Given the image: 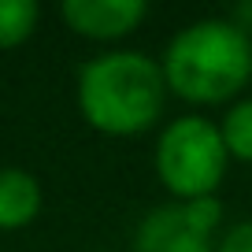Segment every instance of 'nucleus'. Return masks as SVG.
Masks as SVG:
<instances>
[{"mask_svg":"<svg viewBox=\"0 0 252 252\" xmlns=\"http://www.w3.org/2000/svg\"><path fill=\"white\" fill-rule=\"evenodd\" d=\"M167 96L163 67L141 48H108L82 63L74 78L78 115L104 137H137L156 130Z\"/></svg>","mask_w":252,"mask_h":252,"instance_id":"obj_1","label":"nucleus"},{"mask_svg":"<svg viewBox=\"0 0 252 252\" xmlns=\"http://www.w3.org/2000/svg\"><path fill=\"white\" fill-rule=\"evenodd\" d=\"M159 67L167 93L193 108L234 104L252 86V37L226 15L193 19L167 41Z\"/></svg>","mask_w":252,"mask_h":252,"instance_id":"obj_2","label":"nucleus"},{"mask_svg":"<svg viewBox=\"0 0 252 252\" xmlns=\"http://www.w3.org/2000/svg\"><path fill=\"white\" fill-rule=\"evenodd\" d=\"M226 167L230 152L222 145L215 119L193 111V115H178L159 126L156 149H152V171L171 200L219 197Z\"/></svg>","mask_w":252,"mask_h":252,"instance_id":"obj_3","label":"nucleus"},{"mask_svg":"<svg viewBox=\"0 0 252 252\" xmlns=\"http://www.w3.org/2000/svg\"><path fill=\"white\" fill-rule=\"evenodd\" d=\"M222 200H167L152 208L134 230V252H215Z\"/></svg>","mask_w":252,"mask_h":252,"instance_id":"obj_4","label":"nucleus"},{"mask_svg":"<svg viewBox=\"0 0 252 252\" xmlns=\"http://www.w3.org/2000/svg\"><path fill=\"white\" fill-rule=\"evenodd\" d=\"M60 19L82 41L119 45L141 30V23L149 19V4L145 0H63Z\"/></svg>","mask_w":252,"mask_h":252,"instance_id":"obj_5","label":"nucleus"},{"mask_svg":"<svg viewBox=\"0 0 252 252\" xmlns=\"http://www.w3.org/2000/svg\"><path fill=\"white\" fill-rule=\"evenodd\" d=\"M45 208L41 178L26 167H0V230H26Z\"/></svg>","mask_w":252,"mask_h":252,"instance_id":"obj_6","label":"nucleus"},{"mask_svg":"<svg viewBox=\"0 0 252 252\" xmlns=\"http://www.w3.org/2000/svg\"><path fill=\"white\" fill-rule=\"evenodd\" d=\"M219 123V134H222V145L230 152V163H252V96H241V100L226 104Z\"/></svg>","mask_w":252,"mask_h":252,"instance_id":"obj_7","label":"nucleus"},{"mask_svg":"<svg viewBox=\"0 0 252 252\" xmlns=\"http://www.w3.org/2000/svg\"><path fill=\"white\" fill-rule=\"evenodd\" d=\"M41 4L37 0H0V48H19L37 33Z\"/></svg>","mask_w":252,"mask_h":252,"instance_id":"obj_8","label":"nucleus"},{"mask_svg":"<svg viewBox=\"0 0 252 252\" xmlns=\"http://www.w3.org/2000/svg\"><path fill=\"white\" fill-rule=\"evenodd\" d=\"M215 252H252V219H241L222 230Z\"/></svg>","mask_w":252,"mask_h":252,"instance_id":"obj_9","label":"nucleus"},{"mask_svg":"<svg viewBox=\"0 0 252 252\" xmlns=\"http://www.w3.org/2000/svg\"><path fill=\"white\" fill-rule=\"evenodd\" d=\"M226 19H230V23H234L241 33H249V37H252V0H241V4H237Z\"/></svg>","mask_w":252,"mask_h":252,"instance_id":"obj_10","label":"nucleus"}]
</instances>
